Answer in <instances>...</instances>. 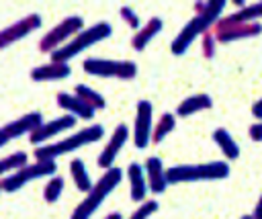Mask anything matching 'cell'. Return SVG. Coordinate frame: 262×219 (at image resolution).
Segmentation results:
<instances>
[{
	"label": "cell",
	"mask_w": 262,
	"mask_h": 219,
	"mask_svg": "<svg viewBox=\"0 0 262 219\" xmlns=\"http://www.w3.org/2000/svg\"><path fill=\"white\" fill-rule=\"evenodd\" d=\"M213 106V98L205 92H199V94H192V96H186L184 100H180V104L176 106V117H192L201 111H207Z\"/></svg>",
	"instance_id": "21"
},
{
	"label": "cell",
	"mask_w": 262,
	"mask_h": 219,
	"mask_svg": "<svg viewBox=\"0 0 262 219\" xmlns=\"http://www.w3.org/2000/svg\"><path fill=\"white\" fill-rule=\"evenodd\" d=\"M61 192H63V178L57 176V174L51 176V178H47V182L43 186V199H45V203L53 205L61 196Z\"/></svg>",
	"instance_id": "27"
},
{
	"label": "cell",
	"mask_w": 262,
	"mask_h": 219,
	"mask_svg": "<svg viewBox=\"0 0 262 219\" xmlns=\"http://www.w3.org/2000/svg\"><path fill=\"white\" fill-rule=\"evenodd\" d=\"M252 217H254V219H262V192H260V199H258V203H256V207H254Z\"/></svg>",
	"instance_id": "33"
},
{
	"label": "cell",
	"mask_w": 262,
	"mask_h": 219,
	"mask_svg": "<svg viewBox=\"0 0 262 219\" xmlns=\"http://www.w3.org/2000/svg\"><path fill=\"white\" fill-rule=\"evenodd\" d=\"M164 29V20L160 18V16H151V18H147V23L131 37V47L135 49V51H143L151 41H154V37L156 35H160V31Z\"/></svg>",
	"instance_id": "20"
},
{
	"label": "cell",
	"mask_w": 262,
	"mask_h": 219,
	"mask_svg": "<svg viewBox=\"0 0 262 219\" xmlns=\"http://www.w3.org/2000/svg\"><path fill=\"white\" fill-rule=\"evenodd\" d=\"M70 174H72V180H74V184H76V188H78L80 192L88 194V192L92 190L94 182H92V178H90V174H88V170H86V164H84L80 158H74V160L70 162Z\"/></svg>",
	"instance_id": "23"
},
{
	"label": "cell",
	"mask_w": 262,
	"mask_h": 219,
	"mask_svg": "<svg viewBox=\"0 0 262 219\" xmlns=\"http://www.w3.org/2000/svg\"><path fill=\"white\" fill-rule=\"evenodd\" d=\"M121 180H123V170L119 166H113V168L104 170L102 176L94 182L92 190L88 194H84V199L76 205L70 219H90L96 213V209L104 203V199L121 184Z\"/></svg>",
	"instance_id": "2"
},
{
	"label": "cell",
	"mask_w": 262,
	"mask_h": 219,
	"mask_svg": "<svg viewBox=\"0 0 262 219\" xmlns=\"http://www.w3.org/2000/svg\"><path fill=\"white\" fill-rule=\"evenodd\" d=\"M127 180H129V194H131V201H135V203H139V205H141L143 201H147L145 196H147L149 186H147L145 168H143L141 164L131 162V164L127 166Z\"/></svg>",
	"instance_id": "16"
},
{
	"label": "cell",
	"mask_w": 262,
	"mask_h": 219,
	"mask_svg": "<svg viewBox=\"0 0 262 219\" xmlns=\"http://www.w3.org/2000/svg\"><path fill=\"white\" fill-rule=\"evenodd\" d=\"M258 18H262V0L254 2V4H246L244 8H239V10H235L227 16H221L217 20V25L213 27V31H221V29L244 25V23H260Z\"/></svg>",
	"instance_id": "15"
},
{
	"label": "cell",
	"mask_w": 262,
	"mask_h": 219,
	"mask_svg": "<svg viewBox=\"0 0 262 219\" xmlns=\"http://www.w3.org/2000/svg\"><path fill=\"white\" fill-rule=\"evenodd\" d=\"M239 219H254V217H252V215H242Z\"/></svg>",
	"instance_id": "35"
},
{
	"label": "cell",
	"mask_w": 262,
	"mask_h": 219,
	"mask_svg": "<svg viewBox=\"0 0 262 219\" xmlns=\"http://www.w3.org/2000/svg\"><path fill=\"white\" fill-rule=\"evenodd\" d=\"M225 10V0H209V2H196L194 4V16L180 29V33L172 39L170 51L174 55H184L188 47L194 43L196 37H203L205 33L213 31L217 20L221 18Z\"/></svg>",
	"instance_id": "1"
},
{
	"label": "cell",
	"mask_w": 262,
	"mask_h": 219,
	"mask_svg": "<svg viewBox=\"0 0 262 219\" xmlns=\"http://www.w3.org/2000/svg\"><path fill=\"white\" fill-rule=\"evenodd\" d=\"M151 135H154V106L149 100H139L135 106L133 145L137 149H145L151 143Z\"/></svg>",
	"instance_id": "9"
},
{
	"label": "cell",
	"mask_w": 262,
	"mask_h": 219,
	"mask_svg": "<svg viewBox=\"0 0 262 219\" xmlns=\"http://www.w3.org/2000/svg\"><path fill=\"white\" fill-rule=\"evenodd\" d=\"M229 176V164L221 160L205 162V164H178L168 168V182H203V180H223Z\"/></svg>",
	"instance_id": "4"
},
{
	"label": "cell",
	"mask_w": 262,
	"mask_h": 219,
	"mask_svg": "<svg viewBox=\"0 0 262 219\" xmlns=\"http://www.w3.org/2000/svg\"><path fill=\"white\" fill-rule=\"evenodd\" d=\"M158 209H160L158 201H156V199H147V201H143V203L131 213V217H127V219H149Z\"/></svg>",
	"instance_id": "28"
},
{
	"label": "cell",
	"mask_w": 262,
	"mask_h": 219,
	"mask_svg": "<svg viewBox=\"0 0 262 219\" xmlns=\"http://www.w3.org/2000/svg\"><path fill=\"white\" fill-rule=\"evenodd\" d=\"M41 25H43L41 14L31 12V14L23 16V18L14 20L12 25L0 29V49H6V47H10L12 43L25 39L27 35H31V33H35L37 29H41Z\"/></svg>",
	"instance_id": "11"
},
{
	"label": "cell",
	"mask_w": 262,
	"mask_h": 219,
	"mask_svg": "<svg viewBox=\"0 0 262 219\" xmlns=\"http://www.w3.org/2000/svg\"><path fill=\"white\" fill-rule=\"evenodd\" d=\"M29 164V154L27 151H14V154H8L0 160V180L6 178L8 174L16 172L18 168L27 166Z\"/></svg>",
	"instance_id": "25"
},
{
	"label": "cell",
	"mask_w": 262,
	"mask_h": 219,
	"mask_svg": "<svg viewBox=\"0 0 262 219\" xmlns=\"http://www.w3.org/2000/svg\"><path fill=\"white\" fill-rule=\"evenodd\" d=\"M76 117H72V115H63V117H57V119H51V121H47V123H43L37 131H33L31 135H29V141L33 143V145H45L51 137H57V135H61V133H66V131H70L74 125H76Z\"/></svg>",
	"instance_id": "13"
},
{
	"label": "cell",
	"mask_w": 262,
	"mask_h": 219,
	"mask_svg": "<svg viewBox=\"0 0 262 219\" xmlns=\"http://www.w3.org/2000/svg\"><path fill=\"white\" fill-rule=\"evenodd\" d=\"M252 115H254L256 119H262V98L252 104Z\"/></svg>",
	"instance_id": "32"
},
{
	"label": "cell",
	"mask_w": 262,
	"mask_h": 219,
	"mask_svg": "<svg viewBox=\"0 0 262 219\" xmlns=\"http://www.w3.org/2000/svg\"><path fill=\"white\" fill-rule=\"evenodd\" d=\"M43 115L39 111H33V113H27L6 125L0 127V147H4L8 141L12 139H18L23 135H31L33 131H37L41 125H43Z\"/></svg>",
	"instance_id": "10"
},
{
	"label": "cell",
	"mask_w": 262,
	"mask_h": 219,
	"mask_svg": "<svg viewBox=\"0 0 262 219\" xmlns=\"http://www.w3.org/2000/svg\"><path fill=\"white\" fill-rule=\"evenodd\" d=\"M0 192H4V190H2V184H0Z\"/></svg>",
	"instance_id": "36"
},
{
	"label": "cell",
	"mask_w": 262,
	"mask_h": 219,
	"mask_svg": "<svg viewBox=\"0 0 262 219\" xmlns=\"http://www.w3.org/2000/svg\"><path fill=\"white\" fill-rule=\"evenodd\" d=\"M248 135H250V139H252V141H262V121H260V123L250 125Z\"/></svg>",
	"instance_id": "31"
},
{
	"label": "cell",
	"mask_w": 262,
	"mask_h": 219,
	"mask_svg": "<svg viewBox=\"0 0 262 219\" xmlns=\"http://www.w3.org/2000/svg\"><path fill=\"white\" fill-rule=\"evenodd\" d=\"M55 172H57L55 160H35V162H29L27 166L18 168L16 172L8 174L6 178H2L0 184H2L4 192H16L25 184H29V182H33L37 178H51V176H55Z\"/></svg>",
	"instance_id": "6"
},
{
	"label": "cell",
	"mask_w": 262,
	"mask_h": 219,
	"mask_svg": "<svg viewBox=\"0 0 262 219\" xmlns=\"http://www.w3.org/2000/svg\"><path fill=\"white\" fill-rule=\"evenodd\" d=\"M176 127V115L174 113H164L158 123L154 125V135H151V143H162Z\"/></svg>",
	"instance_id": "26"
},
{
	"label": "cell",
	"mask_w": 262,
	"mask_h": 219,
	"mask_svg": "<svg viewBox=\"0 0 262 219\" xmlns=\"http://www.w3.org/2000/svg\"><path fill=\"white\" fill-rule=\"evenodd\" d=\"M217 43H219V41H217V37H215L213 31H209V33H205V35L201 37V53H203L205 59H213V57H215Z\"/></svg>",
	"instance_id": "29"
},
{
	"label": "cell",
	"mask_w": 262,
	"mask_h": 219,
	"mask_svg": "<svg viewBox=\"0 0 262 219\" xmlns=\"http://www.w3.org/2000/svg\"><path fill=\"white\" fill-rule=\"evenodd\" d=\"M74 94H76L78 98H82V100H84V102H86L90 108H94V111H102V108L106 106L104 96H102L100 92H96L94 88L86 86V84H76Z\"/></svg>",
	"instance_id": "24"
},
{
	"label": "cell",
	"mask_w": 262,
	"mask_h": 219,
	"mask_svg": "<svg viewBox=\"0 0 262 219\" xmlns=\"http://www.w3.org/2000/svg\"><path fill=\"white\" fill-rule=\"evenodd\" d=\"M143 168H145L149 192H154V194H164L166 188L170 186V182H168V168H164V162H162L158 156H149V158L143 162Z\"/></svg>",
	"instance_id": "14"
},
{
	"label": "cell",
	"mask_w": 262,
	"mask_h": 219,
	"mask_svg": "<svg viewBox=\"0 0 262 219\" xmlns=\"http://www.w3.org/2000/svg\"><path fill=\"white\" fill-rule=\"evenodd\" d=\"M111 35H113V27H111L106 20L94 23L92 27H86L84 31H80V33H78L72 41H68L61 49L53 51L49 57H51L53 61H66V63H68L72 57H76V55H80L82 51H86L88 47H92V45H96V43L108 39Z\"/></svg>",
	"instance_id": "5"
},
{
	"label": "cell",
	"mask_w": 262,
	"mask_h": 219,
	"mask_svg": "<svg viewBox=\"0 0 262 219\" xmlns=\"http://www.w3.org/2000/svg\"><path fill=\"white\" fill-rule=\"evenodd\" d=\"M104 219H123V217H121V213H117V211H115V213H108Z\"/></svg>",
	"instance_id": "34"
},
{
	"label": "cell",
	"mask_w": 262,
	"mask_h": 219,
	"mask_svg": "<svg viewBox=\"0 0 262 219\" xmlns=\"http://www.w3.org/2000/svg\"><path fill=\"white\" fill-rule=\"evenodd\" d=\"M213 141H215V145L221 149V154L225 156V160H237L239 158V145H237V141L233 139V135L227 131V129H223V127H217L215 131H213Z\"/></svg>",
	"instance_id": "22"
},
{
	"label": "cell",
	"mask_w": 262,
	"mask_h": 219,
	"mask_svg": "<svg viewBox=\"0 0 262 219\" xmlns=\"http://www.w3.org/2000/svg\"><path fill=\"white\" fill-rule=\"evenodd\" d=\"M82 70L88 76L98 78H117V80H133L137 76V63L131 59H104V57H86L82 61Z\"/></svg>",
	"instance_id": "7"
},
{
	"label": "cell",
	"mask_w": 262,
	"mask_h": 219,
	"mask_svg": "<svg viewBox=\"0 0 262 219\" xmlns=\"http://www.w3.org/2000/svg\"><path fill=\"white\" fill-rule=\"evenodd\" d=\"M119 14H121V18H123V23L127 25V27H131L135 33L143 27L141 25V20H139V16H137V12L131 8V6H121V10H119Z\"/></svg>",
	"instance_id": "30"
},
{
	"label": "cell",
	"mask_w": 262,
	"mask_h": 219,
	"mask_svg": "<svg viewBox=\"0 0 262 219\" xmlns=\"http://www.w3.org/2000/svg\"><path fill=\"white\" fill-rule=\"evenodd\" d=\"M127 141H129V127H127L125 123H119V125L115 127V131L111 133L106 145L100 149V154H98V158H96V164H98L102 170L113 168L117 156L121 154V149H123V145H125Z\"/></svg>",
	"instance_id": "12"
},
{
	"label": "cell",
	"mask_w": 262,
	"mask_h": 219,
	"mask_svg": "<svg viewBox=\"0 0 262 219\" xmlns=\"http://www.w3.org/2000/svg\"><path fill=\"white\" fill-rule=\"evenodd\" d=\"M70 74H72L70 63L49 59V63H41V65L33 68L29 76H31V80H35V82H55V80H66V78H70Z\"/></svg>",
	"instance_id": "17"
},
{
	"label": "cell",
	"mask_w": 262,
	"mask_h": 219,
	"mask_svg": "<svg viewBox=\"0 0 262 219\" xmlns=\"http://www.w3.org/2000/svg\"><path fill=\"white\" fill-rule=\"evenodd\" d=\"M219 43H233L239 39H250V37H258L262 33V23H244V25H235V27H227L221 31H213Z\"/></svg>",
	"instance_id": "19"
},
{
	"label": "cell",
	"mask_w": 262,
	"mask_h": 219,
	"mask_svg": "<svg viewBox=\"0 0 262 219\" xmlns=\"http://www.w3.org/2000/svg\"><path fill=\"white\" fill-rule=\"evenodd\" d=\"M57 106L63 108L68 115L76 117V119H84V121H90L94 119L96 111L90 108L82 98H78L74 92H57Z\"/></svg>",
	"instance_id": "18"
},
{
	"label": "cell",
	"mask_w": 262,
	"mask_h": 219,
	"mask_svg": "<svg viewBox=\"0 0 262 219\" xmlns=\"http://www.w3.org/2000/svg\"><path fill=\"white\" fill-rule=\"evenodd\" d=\"M102 135H104V127L102 125H88L82 131L72 133V135H68V137L59 139V141L39 145L33 151V156H35V160H57L59 156L72 154L76 149H82L84 145H90V143L98 141Z\"/></svg>",
	"instance_id": "3"
},
{
	"label": "cell",
	"mask_w": 262,
	"mask_h": 219,
	"mask_svg": "<svg viewBox=\"0 0 262 219\" xmlns=\"http://www.w3.org/2000/svg\"><path fill=\"white\" fill-rule=\"evenodd\" d=\"M80 31H84V18L78 16V14L66 16V18H61L53 29H49L47 35L41 37V41H39V51L51 55L53 51L61 49L68 41H72Z\"/></svg>",
	"instance_id": "8"
}]
</instances>
